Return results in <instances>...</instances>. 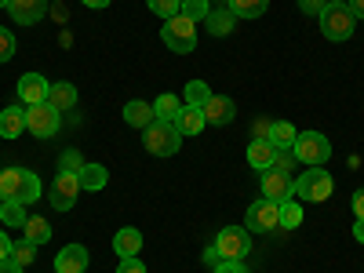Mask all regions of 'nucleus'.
I'll return each instance as SVG.
<instances>
[{
  "label": "nucleus",
  "instance_id": "nucleus-1",
  "mask_svg": "<svg viewBox=\"0 0 364 273\" xmlns=\"http://www.w3.org/2000/svg\"><path fill=\"white\" fill-rule=\"evenodd\" d=\"M41 178L26 168H4L0 171V197L15 200V204H33L41 197Z\"/></svg>",
  "mask_w": 364,
  "mask_h": 273
},
{
  "label": "nucleus",
  "instance_id": "nucleus-2",
  "mask_svg": "<svg viewBox=\"0 0 364 273\" xmlns=\"http://www.w3.org/2000/svg\"><path fill=\"white\" fill-rule=\"evenodd\" d=\"M142 146H146V154H154V157H175L178 146H182V132L171 120H154V124L142 132Z\"/></svg>",
  "mask_w": 364,
  "mask_h": 273
},
{
  "label": "nucleus",
  "instance_id": "nucleus-3",
  "mask_svg": "<svg viewBox=\"0 0 364 273\" xmlns=\"http://www.w3.org/2000/svg\"><path fill=\"white\" fill-rule=\"evenodd\" d=\"M331 193H336V182H331V175L324 168H306L291 190L295 200H314V204H324Z\"/></svg>",
  "mask_w": 364,
  "mask_h": 273
},
{
  "label": "nucleus",
  "instance_id": "nucleus-4",
  "mask_svg": "<svg viewBox=\"0 0 364 273\" xmlns=\"http://www.w3.org/2000/svg\"><path fill=\"white\" fill-rule=\"evenodd\" d=\"M291 154H295V161H302V164L321 168V164H328V157H331V142H328V135H321V132H299Z\"/></svg>",
  "mask_w": 364,
  "mask_h": 273
},
{
  "label": "nucleus",
  "instance_id": "nucleus-5",
  "mask_svg": "<svg viewBox=\"0 0 364 273\" xmlns=\"http://www.w3.org/2000/svg\"><path fill=\"white\" fill-rule=\"evenodd\" d=\"M215 252H219V262H245V255L252 252V233L245 226H223L219 237H215Z\"/></svg>",
  "mask_w": 364,
  "mask_h": 273
},
{
  "label": "nucleus",
  "instance_id": "nucleus-6",
  "mask_svg": "<svg viewBox=\"0 0 364 273\" xmlns=\"http://www.w3.org/2000/svg\"><path fill=\"white\" fill-rule=\"evenodd\" d=\"M161 41H164L171 51H178V55H190V51L197 48V22H190L186 15L168 18L164 29H161Z\"/></svg>",
  "mask_w": 364,
  "mask_h": 273
},
{
  "label": "nucleus",
  "instance_id": "nucleus-7",
  "mask_svg": "<svg viewBox=\"0 0 364 273\" xmlns=\"http://www.w3.org/2000/svg\"><path fill=\"white\" fill-rule=\"evenodd\" d=\"M317 18H321V33H324L328 41H350V37H353L357 18H353V11H350L346 4H328Z\"/></svg>",
  "mask_w": 364,
  "mask_h": 273
},
{
  "label": "nucleus",
  "instance_id": "nucleus-8",
  "mask_svg": "<svg viewBox=\"0 0 364 273\" xmlns=\"http://www.w3.org/2000/svg\"><path fill=\"white\" fill-rule=\"evenodd\" d=\"M58 128H63V113H58L51 102H37L26 106V132L37 139H51Z\"/></svg>",
  "mask_w": 364,
  "mask_h": 273
},
{
  "label": "nucleus",
  "instance_id": "nucleus-9",
  "mask_svg": "<svg viewBox=\"0 0 364 273\" xmlns=\"http://www.w3.org/2000/svg\"><path fill=\"white\" fill-rule=\"evenodd\" d=\"M273 226H281V204H273V200H255L248 208V215H245V230L248 233H269Z\"/></svg>",
  "mask_w": 364,
  "mask_h": 273
},
{
  "label": "nucleus",
  "instance_id": "nucleus-10",
  "mask_svg": "<svg viewBox=\"0 0 364 273\" xmlns=\"http://www.w3.org/2000/svg\"><path fill=\"white\" fill-rule=\"evenodd\" d=\"M77 193H80V178H77V175H70V171H58L48 200H51V208H55V211H70V208L77 204Z\"/></svg>",
  "mask_w": 364,
  "mask_h": 273
},
{
  "label": "nucleus",
  "instance_id": "nucleus-11",
  "mask_svg": "<svg viewBox=\"0 0 364 273\" xmlns=\"http://www.w3.org/2000/svg\"><path fill=\"white\" fill-rule=\"evenodd\" d=\"M291 190H295V182H291L288 171H277V168L262 171V197H266V200L284 204V200H291Z\"/></svg>",
  "mask_w": 364,
  "mask_h": 273
},
{
  "label": "nucleus",
  "instance_id": "nucleus-12",
  "mask_svg": "<svg viewBox=\"0 0 364 273\" xmlns=\"http://www.w3.org/2000/svg\"><path fill=\"white\" fill-rule=\"evenodd\" d=\"M48 91H51V84H48L41 73H22V77H18V99H22V106L48 102Z\"/></svg>",
  "mask_w": 364,
  "mask_h": 273
},
{
  "label": "nucleus",
  "instance_id": "nucleus-13",
  "mask_svg": "<svg viewBox=\"0 0 364 273\" xmlns=\"http://www.w3.org/2000/svg\"><path fill=\"white\" fill-rule=\"evenodd\" d=\"M8 11L18 26H37L48 15V0H11Z\"/></svg>",
  "mask_w": 364,
  "mask_h": 273
},
{
  "label": "nucleus",
  "instance_id": "nucleus-14",
  "mask_svg": "<svg viewBox=\"0 0 364 273\" xmlns=\"http://www.w3.org/2000/svg\"><path fill=\"white\" fill-rule=\"evenodd\" d=\"M200 109H204L208 124H230V120L237 117V102H233L230 95H211Z\"/></svg>",
  "mask_w": 364,
  "mask_h": 273
},
{
  "label": "nucleus",
  "instance_id": "nucleus-15",
  "mask_svg": "<svg viewBox=\"0 0 364 273\" xmlns=\"http://www.w3.org/2000/svg\"><path fill=\"white\" fill-rule=\"evenodd\" d=\"M277 154H281V149L273 146L269 139H252V142H248V164H252V168H255L259 175L273 168V161H277Z\"/></svg>",
  "mask_w": 364,
  "mask_h": 273
},
{
  "label": "nucleus",
  "instance_id": "nucleus-16",
  "mask_svg": "<svg viewBox=\"0 0 364 273\" xmlns=\"http://www.w3.org/2000/svg\"><path fill=\"white\" fill-rule=\"evenodd\" d=\"M87 269V248L84 245H66L55 255V273H84Z\"/></svg>",
  "mask_w": 364,
  "mask_h": 273
},
{
  "label": "nucleus",
  "instance_id": "nucleus-17",
  "mask_svg": "<svg viewBox=\"0 0 364 273\" xmlns=\"http://www.w3.org/2000/svg\"><path fill=\"white\" fill-rule=\"evenodd\" d=\"M204 124H208V120H204V109L182 102V109H178V117H175V128L182 132V139H186V135H200Z\"/></svg>",
  "mask_w": 364,
  "mask_h": 273
},
{
  "label": "nucleus",
  "instance_id": "nucleus-18",
  "mask_svg": "<svg viewBox=\"0 0 364 273\" xmlns=\"http://www.w3.org/2000/svg\"><path fill=\"white\" fill-rule=\"evenodd\" d=\"M22 132H26V109L22 106L0 109V139H18Z\"/></svg>",
  "mask_w": 364,
  "mask_h": 273
},
{
  "label": "nucleus",
  "instance_id": "nucleus-19",
  "mask_svg": "<svg viewBox=\"0 0 364 273\" xmlns=\"http://www.w3.org/2000/svg\"><path fill=\"white\" fill-rule=\"evenodd\" d=\"M113 252H117L120 259H128V255H139V252H142V233H139L135 226H124V230H117V237H113Z\"/></svg>",
  "mask_w": 364,
  "mask_h": 273
},
{
  "label": "nucleus",
  "instance_id": "nucleus-20",
  "mask_svg": "<svg viewBox=\"0 0 364 273\" xmlns=\"http://www.w3.org/2000/svg\"><path fill=\"white\" fill-rule=\"evenodd\" d=\"M154 106H149V102H142V99H132L128 106H124V124H132V128H149V124H154Z\"/></svg>",
  "mask_w": 364,
  "mask_h": 273
},
{
  "label": "nucleus",
  "instance_id": "nucleus-21",
  "mask_svg": "<svg viewBox=\"0 0 364 273\" xmlns=\"http://www.w3.org/2000/svg\"><path fill=\"white\" fill-rule=\"evenodd\" d=\"M77 178H80V190L95 193V190H102L106 182H109V171H106L102 164H87V161H84V168L77 171Z\"/></svg>",
  "mask_w": 364,
  "mask_h": 273
},
{
  "label": "nucleus",
  "instance_id": "nucleus-22",
  "mask_svg": "<svg viewBox=\"0 0 364 273\" xmlns=\"http://www.w3.org/2000/svg\"><path fill=\"white\" fill-rule=\"evenodd\" d=\"M48 102L58 109V113H63V109H73L77 106V87L73 84H51V91H48Z\"/></svg>",
  "mask_w": 364,
  "mask_h": 273
},
{
  "label": "nucleus",
  "instance_id": "nucleus-23",
  "mask_svg": "<svg viewBox=\"0 0 364 273\" xmlns=\"http://www.w3.org/2000/svg\"><path fill=\"white\" fill-rule=\"evenodd\" d=\"M295 124H288V120H273L269 124V142L277 146V149H291L295 146Z\"/></svg>",
  "mask_w": 364,
  "mask_h": 273
},
{
  "label": "nucleus",
  "instance_id": "nucleus-24",
  "mask_svg": "<svg viewBox=\"0 0 364 273\" xmlns=\"http://www.w3.org/2000/svg\"><path fill=\"white\" fill-rule=\"evenodd\" d=\"M269 8V0H230V11L237 18H262Z\"/></svg>",
  "mask_w": 364,
  "mask_h": 273
},
{
  "label": "nucleus",
  "instance_id": "nucleus-25",
  "mask_svg": "<svg viewBox=\"0 0 364 273\" xmlns=\"http://www.w3.org/2000/svg\"><path fill=\"white\" fill-rule=\"evenodd\" d=\"M178 109H182V99H178V95H171V91H164V95L154 102V117H157V120H171V124H175Z\"/></svg>",
  "mask_w": 364,
  "mask_h": 273
},
{
  "label": "nucleus",
  "instance_id": "nucleus-26",
  "mask_svg": "<svg viewBox=\"0 0 364 273\" xmlns=\"http://www.w3.org/2000/svg\"><path fill=\"white\" fill-rule=\"evenodd\" d=\"M204 22H208V29H211V37H226L230 29H233V22H237V15H233L230 8H223V11H211Z\"/></svg>",
  "mask_w": 364,
  "mask_h": 273
},
{
  "label": "nucleus",
  "instance_id": "nucleus-27",
  "mask_svg": "<svg viewBox=\"0 0 364 273\" xmlns=\"http://www.w3.org/2000/svg\"><path fill=\"white\" fill-rule=\"evenodd\" d=\"M26 240H29V245H48V240H51V223L48 219H26Z\"/></svg>",
  "mask_w": 364,
  "mask_h": 273
},
{
  "label": "nucleus",
  "instance_id": "nucleus-28",
  "mask_svg": "<svg viewBox=\"0 0 364 273\" xmlns=\"http://www.w3.org/2000/svg\"><path fill=\"white\" fill-rule=\"evenodd\" d=\"M26 204H15V200H0V223L4 226H26Z\"/></svg>",
  "mask_w": 364,
  "mask_h": 273
},
{
  "label": "nucleus",
  "instance_id": "nucleus-29",
  "mask_svg": "<svg viewBox=\"0 0 364 273\" xmlns=\"http://www.w3.org/2000/svg\"><path fill=\"white\" fill-rule=\"evenodd\" d=\"M208 99H211V87L204 80H190L186 84V95H182V102H186V106H204Z\"/></svg>",
  "mask_w": 364,
  "mask_h": 273
},
{
  "label": "nucleus",
  "instance_id": "nucleus-30",
  "mask_svg": "<svg viewBox=\"0 0 364 273\" xmlns=\"http://www.w3.org/2000/svg\"><path fill=\"white\" fill-rule=\"evenodd\" d=\"M178 15H186L190 22H204V18L211 15V4H208V0H182Z\"/></svg>",
  "mask_w": 364,
  "mask_h": 273
},
{
  "label": "nucleus",
  "instance_id": "nucleus-31",
  "mask_svg": "<svg viewBox=\"0 0 364 273\" xmlns=\"http://www.w3.org/2000/svg\"><path fill=\"white\" fill-rule=\"evenodd\" d=\"M281 226H284V230H299V226H302V208H299L295 197L281 204Z\"/></svg>",
  "mask_w": 364,
  "mask_h": 273
},
{
  "label": "nucleus",
  "instance_id": "nucleus-32",
  "mask_svg": "<svg viewBox=\"0 0 364 273\" xmlns=\"http://www.w3.org/2000/svg\"><path fill=\"white\" fill-rule=\"evenodd\" d=\"M146 8L154 11V15H161V18L168 22V18H175V15H178L182 0H146Z\"/></svg>",
  "mask_w": 364,
  "mask_h": 273
},
{
  "label": "nucleus",
  "instance_id": "nucleus-33",
  "mask_svg": "<svg viewBox=\"0 0 364 273\" xmlns=\"http://www.w3.org/2000/svg\"><path fill=\"white\" fill-rule=\"evenodd\" d=\"M11 259H15V262H18V266L26 269L29 262L37 259V245H29V240H18V245L11 248Z\"/></svg>",
  "mask_w": 364,
  "mask_h": 273
},
{
  "label": "nucleus",
  "instance_id": "nucleus-34",
  "mask_svg": "<svg viewBox=\"0 0 364 273\" xmlns=\"http://www.w3.org/2000/svg\"><path fill=\"white\" fill-rule=\"evenodd\" d=\"M84 168V157L77 154V149H66L63 157H58V171H70V175H77Z\"/></svg>",
  "mask_w": 364,
  "mask_h": 273
},
{
  "label": "nucleus",
  "instance_id": "nucleus-35",
  "mask_svg": "<svg viewBox=\"0 0 364 273\" xmlns=\"http://www.w3.org/2000/svg\"><path fill=\"white\" fill-rule=\"evenodd\" d=\"M15 37L8 33V29L4 26H0V63H11V58H15Z\"/></svg>",
  "mask_w": 364,
  "mask_h": 273
},
{
  "label": "nucleus",
  "instance_id": "nucleus-36",
  "mask_svg": "<svg viewBox=\"0 0 364 273\" xmlns=\"http://www.w3.org/2000/svg\"><path fill=\"white\" fill-rule=\"evenodd\" d=\"M117 273H146V262L139 255H128V259L117 262Z\"/></svg>",
  "mask_w": 364,
  "mask_h": 273
},
{
  "label": "nucleus",
  "instance_id": "nucleus-37",
  "mask_svg": "<svg viewBox=\"0 0 364 273\" xmlns=\"http://www.w3.org/2000/svg\"><path fill=\"white\" fill-rule=\"evenodd\" d=\"M328 8V0H299V11L302 15H321Z\"/></svg>",
  "mask_w": 364,
  "mask_h": 273
},
{
  "label": "nucleus",
  "instance_id": "nucleus-38",
  "mask_svg": "<svg viewBox=\"0 0 364 273\" xmlns=\"http://www.w3.org/2000/svg\"><path fill=\"white\" fill-rule=\"evenodd\" d=\"M291 164H295V154H291V149H281L277 161H273V168H277V171H288Z\"/></svg>",
  "mask_w": 364,
  "mask_h": 273
},
{
  "label": "nucleus",
  "instance_id": "nucleus-39",
  "mask_svg": "<svg viewBox=\"0 0 364 273\" xmlns=\"http://www.w3.org/2000/svg\"><path fill=\"white\" fill-rule=\"evenodd\" d=\"M215 273H248V269H245V262H226L223 259V262H215Z\"/></svg>",
  "mask_w": 364,
  "mask_h": 273
},
{
  "label": "nucleus",
  "instance_id": "nucleus-40",
  "mask_svg": "<svg viewBox=\"0 0 364 273\" xmlns=\"http://www.w3.org/2000/svg\"><path fill=\"white\" fill-rule=\"evenodd\" d=\"M350 208H353V215H357V219H364V186H360V190L353 193V200H350Z\"/></svg>",
  "mask_w": 364,
  "mask_h": 273
},
{
  "label": "nucleus",
  "instance_id": "nucleus-41",
  "mask_svg": "<svg viewBox=\"0 0 364 273\" xmlns=\"http://www.w3.org/2000/svg\"><path fill=\"white\" fill-rule=\"evenodd\" d=\"M11 248H15V240L0 230V259H11Z\"/></svg>",
  "mask_w": 364,
  "mask_h": 273
},
{
  "label": "nucleus",
  "instance_id": "nucleus-42",
  "mask_svg": "<svg viewBox=\"0 0 364 273\" xmlns=\"http://www.w3.org/2000/svg\"><path fill=\"white\" fill-rule=\"evenodd\" d=\"M0 273H22V266L15 259H0Z\"/></svg>",
  "mask_w": 364,
  "mask_h": 273
},
{
  "label": "nucleus",
  "instance_id": "nucleus-43",
  "mask_svg": "<svg viewBox=\"0 0 364 273\" xmlns=\"http://www.w3.org/2000/svg\"><path fill=\"white\" fill-rule=\"evenodd\" d=\"M346 8L353 11V18H364V0H346Z\"/></svg>",
  "mask_w": 364,
  "mask_h": 273
},
{
  "label": "nucleus",
  "instance_id": "nucleus-44",
  "mask_svg": "<svg viewBox=\"0 0 364 273\" xmlns=\"http://www.w3.org/2000/svg\"><path fill=\"white\" fill-rule=\"evenodd\" d=\"M204 262H208V266H215V262H219V252H215V245H211V248H204Z\"/></svg>",
  "mask_w": 364,
  "mask_h": 273
},
{
  "label": "nucleus",
  "instance_id": "nucleus-45",
  "mask_svg": "<svg viewBox=\"0 0 364 273\" xmlns=\"http://www.w3.org/2000/svg\"><path fill=\"white\" fill-rule=\"evenodd\" d=\"M353 237H357V245H364V219L353 223Z\"/></svg>",
  "mask_w": 364,
  "mask_h": 273
},
{
  "label": "nucleus",
  "instance_id": "nucleus-46",
  "mask_svg": "<svg viewBox=\"0 0 364 273\" xmlns=\"http://www.w3.org/2000/svg\"><path fill=\"white\" fill-rule=\"evenodd\" d=\"M80 4H84V8H109L113 0H80Z\"/></svg>",
  "mask_w": 364,
  "mask_h": 273
},
{
  "label": "nucleus",
  "instance_id": "nucleus-47",
  "mask_svg": "<svg viewBox=\"0 0 364 273\" xmlns=\"http://www.w3.org/2000/svg\"><path fill=\"white\" fill-rule=\"evenodd\" d=\"M328 4H346V0H328Z\"/></svg>",
  "mask_w": 364,
  "mask_h": 273
},
{
  "label": "nucleus",
  "instance_id": "nucleus-48",
  "mask_svg": "<svg viewBox=\"0 0 364 273\" xmlns=\"http://www.w3.org/2000/svg\"><path fill=\"white\" fill-rule=\"evenodd\" d=\"M8 4H11V0H0V8H8Z\"/></svg>",
  "mask_w": 364,
  "mask_h": 273
},
{
  "label": "nucleus",
  "instance_id": "nucleus-49",
  "mask_svg": "<svg viewBox=\"0 0 364 273\" xmlns=\"http://www.w3.org/2000/svg\"><path fill=\"white\" fill-rule=\"evenodd\" d=\"M0 171H4V168H0Z\"/></svg>",
  "mask_w": 364,
  "mask_h": 273
}]
</instances>
